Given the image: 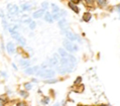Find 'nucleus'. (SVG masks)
Returning <instances> with one entry per match:
<instances>
[{
    "mask_svg": "<svg viewBox=\"0 0 120 106\" xmlns=\"http://www.w3.org/2000/svg\"><path fill=\"white\" fill-rule=\"evenodd\" d=\"M36 74L42 78L48 79V78H52L54 76V70H52V69H38Z\"/></svg>",
    "mask_w": 120,
    "mask_h": 106,
    "instance_id": "obj_1",
    "label": "nucleus"
},
{
    "mask_svg": "<svg viewBox=\"0 0 120 106\" xmlns=\"http://www.w3.org/2000/svg\"><path fill=\"white\" fill-rule=\"evenodd\" d=\"M75 68V64H70V65H60L57 67V71L59 73H67V72H71Z\"/></svg>",
    "mask_w": 120,
    "mask_h": 106,
    "instance_id": "obj_2",
    "label": "nucleus"
},
{
    "mask_svg": "<svg viewBox=\"0 0 120 106\" xmlns=\"http://www.w3.org/2000/svg\"><path fill=\"white\" fill-rule=\"evenodd\" d=\"M63 43H64V47L70 53H74V52H76L78 50V46L75 43H72V42H70V41H68L67 39H65Z\"/></svg>",
    "mask_w": 120,
    "mask_h": 106,
    "instance_id": "obj_3",
    "label": "nucleus"
},
{
    "mask_svg": "<svg viewBox=\"0 0 120 106\" xmlns=\"http://www.w3.org/2000/svg\"><path fill=\"white\" fill-rule=\"evenodd\" d=\"M65 35H66V37L69 39V40H75V41H81V38H79V36L78 35H76V34H74V33H72V32H70V31H65V32H63Z\"/></svg>",
    "mask_w": 120,
    "mask_h": 106,
    "instance_id": "obj_4",
    "label": "nucleus"
},
{
    "mask_svg": "<svg viewBox=\"0 0 120 106\" xmlns=\"http://www.w3.org/2000/svg\"><path fill=\"white\" fill-rule=\"evenodd\" d=\"M8 10L9 12V14L11 15H17L19 13V8L16 5H13V4H8Z\"/></svg>",
    "mask_w": 120,
    "mask_h": 106,
    "instance_id": "obj_5",
    "label": "nucleus"
},
{
    "mask_svg": "<svg viewBox=\"0 0 120 106\" xmlns=\"http://www.w3.org/2000/svg\"><path fill=\"white\" fill-rule=\"evenodd\" d=\"M58 25H59V27L62 29V32L68 31V30L69 29L68 23V22H67L65 19H60L59 22H58Z\"/></svg>",
    "mask_w": 120,
    "mask_h": 106,
    "instance_id": "obj_6",
    "label": "nucleus"
},
{
    "mask_svg": "<svg viewBox=\"0 0 120 106\" xmlns=\"http://www.w3.org/2000/svg\"><path fill=\"white\" fill-rule=\"evenodd\" d=\"M48 66L49 67H54V66H57L59 64V58H58V55L57 54H54L52 58H50L47 62Z\"/></svg>",
    "mask_w": 120,
    "mask_h": 106,
    "instance_id": "obj_7",
    "label": "nucleus"
},
{
    "mask_svg": "<svg viewBox=\"0 0 120 106\" xmlns=\"http://www.w3.org/2000/svg\"><path fill=\"white\" fill-rule=\"evenodd\" d=\"M58 53H59V54L62 56V57H67V58H70V59H75V57L74 56H72L71 54H69V53H68V52H66L64 49H59L58 50Z\"/></svg>",
    "mask_w": 120,
    "mask_h": 106,
    "instance_id": "obj_8",
    "label": "nucleus"
},
{
    "mask_svg": "<svg viewBox=\"0 0 120 106\" xmlns=\"http://www.w3.org/2000/svg\"><path fill=\"white\" fill-rule=\"evenodd\" d=\"M38 69H39V67H38V66L31 67V68H26V69H25V73L30 74V75H32V74H36V73H37V71H38Z\"/></svg>",
    "mask_w": 120,
    "mask_h": 106,
    "instance_id": "obj_9",
    "label": "nucleus"
},
{
    "mask_svg": "<svg viewBox=\"0 0 120 106\" xmlns=\"http://www.w3.org/2000/svg\"><path fill=\"white\" fill-rule=\"evenodd\" d=\"M21 8H22V10H23V11H27V10H30L31 8H32V5L30 4V3H23L22 6H21Z\"/></svg>",
    "mask_w": 120,
    "mask_h": 106,
    "instance_id": "obj_10",
    "label": "nucleus"
},
{
    "mask_svg": "<svg viewBox=\"0 0 120 106\" xmlns=\"http://www.w3.org/2000/svg\"><path fill=\"white\" fill-rule=\"evenodd\" d=\"M7 51L8 52V53H13L14 51H15V47H14V44L9 42L7 44Z\"/></svg>",
    "mask_w": 120,
    "mask_h": 106,
    "instance_id": "obj_11",
    "label": "nucleus"
},
{
    "mask_svg": "<svg viewBox=\"0 0 120 106\" xmlns=\"http://www.w3.org/2000/svg\"><path fill=\"white\" fill-rule=\"evenodd\" d=\"M44 13V10L43 9H39V10H37L33 13V17L34 18H40Z\"/></svg>",
    "mask_w": 120,
    "mask_h": 106,
    "instance_id": "obj_12",
    "label": "nucleus"
},
{
    "mask_svg": "<svg viewBox=\"0 0 120 106\" xmlns=\"http://www.w3.org/2000/svg\"><path fill=\"white\" fill-rule=\"evenodd\" d=\"M44 19H45V21L48 22V23H52V21H53V18H52V14L49 13V12H46V13H45Z\"/></svg>",
    "mask_w": 120,
    "mask_h": 106,
    "instance_id": "obj_13",
    "label": "nucleus"
},
{
    "mask_svg": "<svg viewBox=\"0 0 120 106\" xmlns=\"http://www.w3.org/2000/svg\"><path fill=\"white\" fill-rule=\"evenodd\" d=\"M91 14L89 13V12H85L83 15H82V21L83 22H89L90 21V19H91Z\"/></svg>",
    "mask_w": 120,
    "mask_h": 106,
    "instance_id": "obj_14",
    "label": "nucleus"
},
{
    "mask_svg": "<svg viewBox=\"0 0 120 106\" xmlns=\"http://www.w3.org/2000/svg\"><path fill=\"white\" fill-rule=\"evenodd\" d=\"M68 7H69L73 11H75L76 13L79 12V8H78V7H76V4H73V3L69 2V3H68Z\"/></svg>",
    "mask_w": 120,
    "mask_h": 106,
    "instance_id": "obj_15",
    "label": "nucleus"
},
{
    "mask_svg": "<svg viewBox=\"0 0 120 106\" xmlns=\"http://www.w3.org/2000/svg\"><path fill=\"white\" fill-rule=\"evenodd\" d=\"M16 40H17L20 44H22V45H25V42H26V41H25L24 38H22L21 35H19V36H18V38H16Z\"/></svg>",
    "mask_w": 120,
    "mask_h": 106,
    "instance_id": "obj_16",
    "label": "nucleus"
},
{
    "mask_svg": "<svg viewBox=\"0 0 120 106\" xmlns=\"http://www.w3.org/2000/svg\"><path fill=\"white\" fill-rule=\"evenodd\" d=\"M22 21L23 23H29L31 22V19H30L28 16L24 15V16H22Z\"/></svg>",
    "mask_w": 120,
    "mask_h": 106,
    "instance_id": "obj_17",
    "label": "nucleus"
},
{
    "mask_svg": "<svg viewBox=\"0 0 120 106\" xmlns=\"http://www.w3.org/2000/svg\"><path fill=\"white\" fill-rule=\"evenodd\" d=\"M20 64L22 66V67H28L30 65V61H27V60H21L20 61Z\"/></svg>",
    "mask_w": 120,
    "mask_h": 106,
    "instance_id": "obj_18",
    "label": "nucleus"
},
{
    "mask_svg": "<svg viewBox=\"0 0 120 106\" xmlns=\"http://www.w3.org/2000/svg\"><path fill=\"white\" fill-rule=\"evenodd\" d=\"M7 97L5 96V95H2V96H0V105L2 106V105H4V103L7 101Z\"/></svg>",
    "mask_w": 120,
    "mask_h": 106,
    "instance_id": "obj_19",
    "label": "nucleus"
},
{
    "mask_svg": "<svg viewBox=\"0 0 120 106\" xmlns=\"http://www.w3.org/2000/svg\"><path fill=\"white\" fill-rule=\"evenodd\" d=\"M52 12L55 13V12H58L60 10V8L55 5V4H52Z\"/></svg>",
    "mask_w": 120,
    "mask_h": 106,
    "instance_id": "obj_20",
    "label": "nucleus"
},
{
    "mask_svg": "<svg viewBox=\"0 0 120 106\" xmlns=\"http://www.w3.org/2000/svg\"><path fill=\"white\" fill-rule=\"evenodd\" d=\"M98 4L99 7L103 8V7H105V5H106V0H98Z\"/></svg>",
    "mask_w": 120,
    "mask_h": 106,
    "instance_id": "obj_21",
    "label": "nucleus"
},
{
    "mask_svg": "<svg viewBox=\"0 0 120 106\" xmlns=\"http://www.w3.org/2000/svg\"><path fill=\"white\" fill-rule=\"evenodd\" d=\"M49 101H50V98H49L48 97H45V98H43V99L41 100V102H42V104H44V105H46V104H48V103H49Z\"/></svg>",
    "mask_w": 120,
    "mask_h": 106,
    "instance_id": "obj_22",
    "label": "nucleus"
},
{
    "mask_svg": "<svg viewBox=\"0 0 120 106\" xmlns=\"http://www.w3.org/2000/svg\"><path fill=\"white\" fill-rule=\"evenodd\" d=\"M35 27H36V23L33 22V21H31V22L29 23V28L33 30V29H35Z\"/></svg>",
    "mask_w": 120,
    "mask_h": 106,
    "instance_id": "obj_23",
    "label": "nucleus"
},
{
    "mask_svg": "<svg viewBox=\"0 0 120 106\" xmlns=\"http://www.w3.org/2000/svg\"><path fill=\"white\" fill-rule=\"evenodd\" d=\"M20 95L22 96L23 98H27V97H28V93H27L26 91H23V90H21V91H20Z\"/></svg>",
    "mask_w": 120,
    "mask_h": 106,
    "instance_id": "obj_24",
    "label": "nucleus"
},
{
    "mask_svg": "<svg viewBox=\"0 0 120 106\" xmlns=\"http://www.w3.org/2000/svg\"><path fill=\"white\" fill-rule=\"evenodd\" d=\"M24 88H25L26 90H30V89L32 88L31 83H24Z\"/></svg>",
    "mask_w": 120,
    "mask_h": 106,
    "instance_id": "obj_25",
    "label": "nucleus"
},
{
    "mask_svg": "<svg viewBox=\"0 0 120 106\" xmlns=\"http://www.w3.org/2000/svg\"><path fill=\"white\" fill-rule=\"evenodd\" d=\"M81 82H82V78L81 77H77V79L75 80V82H74V84H80L81 83Z\"/></svg>",
    "mask_w": 120,
    "mask_h": 106,
    "instance_id": "obj_26",
    "label": "nucleus"
},
{
    "mask_svg": "<svg viewBox=\"0 0 120 106\" xmlns=\"http://www.w3.org/2000/svg\"><path fill=\"white\" fill-rule=\"evenodd\" d=\"M41 7H42V9L44 10V9H47L48 8V3L47 2H43L42 4H41Z\"/></svg>",
    "mask_w": 120,
    "mask_h": 106,
    "instance_id": "obj_27",
    "label": "nucleus"
},
{
    "mask_svg": "<svg viewBox=\"0 0 120 106\" xmlns=\"http://www.w3.org/2000/svg\"><path fill=\"white\" fill-rule=\"evenodd\" d=\"M56 82H57L56 79H52V80H47V81H45L46 83H56Z\"/></svg>",
    "mask_w": 120,
    "mask_h": 106,
    "instance_id": "obj_28",
    "label": "nucleus"
},
{
    "mask_svg": "<svg viewBox=\"0 0 120 106\" xmlns=\"http://www.w3.org/2000/svg\"><path fill=\"white\" fill-rule=\"evenodd\" d=\"M16 106H26V104H25V102H18Z\"/></svg>",
    "mask_w": 120,
    "mask_h": 106,
    "instance_id": "obj_29",
    "label": "nucleus"
},
{
    "mask_svg": "<svg viewBox=\"0 0 120 106\" xmlns=\"http://www.w3.org/2000/svg\"><path fill=\"white\" fill-rule=\"evenodd\" d=\"M71 3H73V4H78V3H80L81 2V0H69Z\"/></svg>",
    "mask_w": 120,
    "mask_h": 106,
    "instance_id": "obj_30",
    "label": "nucleus"
},
{
    "mask_svg": "<svg viewBox=\"0 0 120 106\" xmlns=\"http://www.w3.org/2000/svg\"><path fill=\"white\" fill-rule=\"evenodd\" d=\"M85 2H86L88 5H90V4H92V3H93V0H85Z\"/></svg>",
    "mask_w": 120,
    "mask_h": 106,
    "instance_id": "obj_31",
    "label": "nucleus"
},
{
    "mask_svg": "<svg viewBox=\"0 0 120 106\" xmlns=\"http://www.w3.org/2000/svg\"><path fill=\"white\" fill-rule=\"evenodd\" d=\"M12 66H13V68H14L15 69H17V68H16V66H15V64H12Z\"/></svg>",
    "mask_w": 120,
    "mask_h": 106,
    "instance_id": "obj_32",
    "label": "nucleus"
},
{
    "mask_svg": "<svg viewBox=\"0 0 120 106\" xmlns=\"http://www.w3.org/2000/svg\"><path fill=\"white\" fill-rule=\"evenodd\" d=\"M53 106H60V103H56V104H54Z\"/></svg>",
    "mask_w": 120,
    "mask_h": 106,
    "instance_id": "obj_33",
    "label": "nucleus"
},
{
    "mask_svg": "<svg viewBox=\"0 0 120 106\" xmlns=\"http://www.w3.org/2000/svg\"><path fill=\"white\" fill-rule=\"evenodd\" d=\"M2 75H3L4 77H6V73H5V72H2Z\"/></svg>",
    "mask_w": 120,
    "mask_h": 106,
    "instance_id": "obj_34",
    "label": "nucleus"
},
{
    "mask_svg": "<svg viewBox=\"0 0 120 106\" xmlns=\"http://www.w3.org/2000/svg\"><path fill=\"white\" fill-rule=\"evenodd\" d=\"M32 81H33V82H34V83H37V80H36V79H33V80H32Z\"/></svg>",
    "mask_w": 120,
    "mask_h": 106,
    "instance_id": "obj_35",
    "label": "nucleus"
},
{
    "mask_svg": "<svg viewBox=\"0 0 120 106\" xmlns=\"http://www.w3.org/2000/svg\"><path fill=\"white\" fill-rule=\"evenodd\" d=\"M99 106H107V105H105V104H101V105H99Z\"/></svg>",
    "mask_w": 120,
    "mask_h": 106,
    "instance_id": "obj_36",
    "label": "nucleus"
}]
</instances>
